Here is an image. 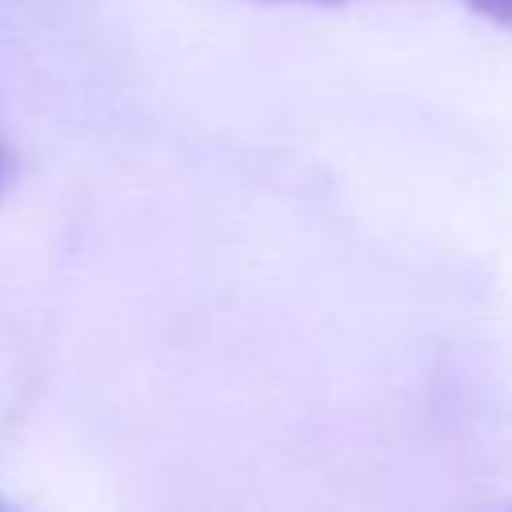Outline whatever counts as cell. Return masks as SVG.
<instances>
[{
  "instance_id": "6da1fadb",
  "label": "cell",
  "mask_w": 512,
  "mask_h": 512,
  "mask_svg": "<svg viewBox=\"0 0 512 512\" xmlns=\"http://www.w3.org/2000/svg\"><path fill=\"white\" fill-rule=\"evenodd\" d=\"M472 12H480L484 20L500 24L504 32H512V0H464Z\"/></svg>"
},
{
  "instance_id": "7a4b0ae2",
  "label": "cell",
  "mask_w": 512,
  "mask_h": 512,
  "mask_svg": "<svg viewBox=\"0 0 512 512\" xmlns=\"http://www.w3.org/2000/svg\"><path fill=\"white\" fill-rule=\"evenodd\" d=\"M264 4H348V0H264Z\"/></svg>"
},
{
  "instance_id": "3957f363",
  "label": "cell",
  "mask_w": 512,
  "mask_h": 512,
  "mask_svg": "<svg viewBox=\"0 0 512 512\" xmlns=\"http://www.w3.org/2000/svg\"><path fill=\"white\" fill-rule=\"evenodd\" d=\"M4 172H8V156H4V148H0V184H4Z\"/></svg>"
}]
</instances>
